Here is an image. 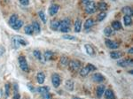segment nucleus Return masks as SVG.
<instances>
[{"label": "nucleus", "mask_w": 133, "mask_h": 99, "mask_svg": "<svg viewBox=\"0 0 133 99\" xmlns=\"http://www.w3.org/2000/svg\"><path fill=\"white\" fill-rule=\"evenodd\" d=\"M58 30H60V32L63 33H67L70 30V21L68 20H64L61 22L60 23Z\"/></svg>", "instance_id": "1"}, {"label": "nucleus", "mask_w": 133, "mask_h": 99, "mask_svg": "<svg viewBox=\"0 0 133 99\" xmlns=\"http://www.w3.org/2000/svg\"><path fill=\"white\" fill-rule=\"evenodd\" d=\"M18 60H19V65H20L21 69L22 70L23 72H28L29 68H28V62H27L25 57L24 56H20L19 58H18Z\"/></svg>", "instance_id": "2"}, {"label": "nucleus", "mask_w": 133, "mask_h": 99, "mask_svg": "<svg viewBox=\"0 0 133 99\" xmlns=\"http://www.w3.org/2000/svg\"><path fill=\"white\" fill-rule=\"evenodd\" d=\"M68 66H69L71 71H77V70L80 69L81 62L79 61V60L73 59V60H71V61H69V63H68Z\"/></svg>", "instance_id": "3"}, {"label": "nucleus", "mask_w": 133, "mask_h": 99, "mask_svg": "<svg viewBox=\"0 0 133 99\" xmlns=\"http://www.w3.org/2000/svg\"><path fill=\"white\" fill-rule=\"evenodd\" d=\"M97 10V6H96V4L92 1H91L89 4L86 5V7H85V12L88 14H92V13H94Z\"/></svg>", "instance_id": "4"}, {"label": "nucleus", "mask_w": 133, "mask_h": 99, "mask_svg": "<svg viewBox=\"0 0 133 99\" xmlns=\"http://www.w3.org/2000/svg\"><path fill=\"white\" fill-rule=\"evenodd\" d=\"M13 44H14L15 48H18L20 45H24V46L28 45V42L25 41V40L21 37H14L13 39Z\"/></svg>", "instance_id": "5"}, {"label": "nucleus", "mask_w": 133, "mask_h": 99, "mask_svg": "<svg viewBox=\"0 0 133 99\" xmlns=\"http://www.w3.org/2000/svg\"><path fill=\"white\" fill-rule=\"evenodd\" d=\"M60 77L58 73H54L52 76V82H53V85L54 88H59V86L60 85Z\"/></svg>", "instance_id": "6"}, {"label": "nucleus", "mask_w": 133, "mask_h": 99, "mask_svg": "<svg viewBox=\"0 0 133 99\" xmlns=\"http://www.w3.org/2000/svg\"><path fill=\"white\" fill-rule=\"evenodd\" d=\"M133 62L131 59H122V60H119L117 65L122 66V67H127L129 65H132Z\"/></svg>", "instance_id": "7"}, {"label": "nucleus", "mask_w": 133, "mask_h": 99, "mask_svg": "<svg viewBox=\"0 0 133 99\" xmlns=\"http://www.w3.org/2000/svg\"><path fill=\"white\" fill-rule=\"evenodd\" d=\"M105 43L109 49H117L119 47V44L116 42L114 41H111L109 39H107L105 41Z\"/></svg>", "instance_id": "8"}, {"label": "nucleus", "mask_w": 133, "mask_h": 99, "mask_svg": "<svg viewBox=\"0 0 133 99\" xmlns=\"http://www.w3.org/2000/svg\"><path fill=\"white\" fill-rule=\"evenodd\" d=\"M59 9H60V6L58 5H52L49 8V14L51 16H53V15L57 14V13L59 12Z\"/></svg>", "instance_id": "9"}, {"label": "nucleus", "mask_w": 133, "mask_h": 99, "mask_svg": "<svg viewBox=\"0 0 133 99\" xmlns=\"http://www.w3.org/2000/svg\"><path fill=\"white\" fill-rule=\"evenodd\" d=\"M105 90H106L105 85H99L97 88V92H96L97 93V96L100 98L104 95V93H105Z\"/></svg>", "instance_id": "10"}, {"label": "nucleus", "mask_w": 133, "mask_h": 99, "mask_svg": "<svg viewBox=\"0 0 133 99\" xmlns=\"http://www.w3.org/2000/svg\"><path fill=\"white\" fill-rule=\"evenodd\" d=\"M92 78H93V80L96 82H102L104 80H105V78H104V76L101 74V73H94L93 75H92Z\"/></svg>", "instance_id": "11"}, {"label": "nucleus", "mask_w": 133, "mask_h": 99, "mask_svg": "<svg viewBox=\"0 0 133 99\" xmlns=\"http://www.w3.org/2000/svg\"><path fill=\"white\" fill-rule=\"evenodd\" d=\"M36 80H37V82L39 83V84H43V82H45V73H42V72L38 73L37 74H36Z\"/></svg>", "instance_id": "12"}, {"label": "nucleus", "mask_w": 133, "mask_h": 99, "mask_svg": "<svg viewBox=\"0 0 133 99\" xmlns=\"http://www.w3.org/2000/svg\"><path fill=\"white\" fill-rule=\"evenodd\" d=\"M104 35H105L106 36H107V37H110V36L114 35V30L113 29V28L107 27V28H106L105 29H104Z\"/></svg>", "instance_id": "13"}, {"label": "nucleus", "mask_w": 133, "mask_h": 99, "mask_svg": "<svg viewBox=\"0 0 133 99\" xmlns=\"http://www.w3.org/2000/svg\"><path fill=\"white\" fill-rule=\"evenodd\" d=\"M31 26H32V28H33V31H34L36 34H39L40 32H41V28H40V25L37 21H34Z\"/></svg>", "instance_id": "14"}, {"label": "nucleus", "mask_w": 133, "mask_h": 99, "mask_svg": "<svg viewBox=\"0 0 133 99\" xmlns=\"http://www.w3.org/2000/svg\"><path fill=\"white\" fill-rule=\"evenodd\" d=\"M105 97L106 99H115V95L111 89L105 90Z\"/></svg>", "instance_id": "15"}, {"label": "nucleus", "mask_w": 133, "mask_h": 99, "mask_svg": "<svg viewBox=\"0 0 133 99\" xmlns=\"http://www.w3.org/2000/svg\"><path fill=\"white\" fill-rule=\"evenodd\" d=\"M74 81L73 80H68L67 81H66V83H65V87H66V88L68 90H69V91H72V90L74 89Z\"/></svg>", "instance_id": "16"}, {"label": "nucleus", "mask_w": 133, "mask_h": 99, "mask_svg": "<svg viewBox=\"0 0 133 99\" xmlns=\"http://www.w3.org/2000/svg\"><path fill=\"white\" fill-rule=\"evenodd\" d=\"M60 21H57V20H54V21H52L51 23H50V28L53 30H58L59 26H60Z\"/></svg>", "instance_id": "17"}, {"label": "nucleus", "mask_w": 133, "mask_h": 99, "mask_svg": "<svg viewBox=\"0 0 133 99\" xmlns=\"http://www.w3.org/2000/svg\"><path fill=\"white\" fill-rule=\"evenodd\" d=\"M94 24V21L92 19H88L86 21L84 22V25H83V28H84V29H90L91 28H92V26H93Z\"/></svg>", "instance_id": "18"}, {"label": "nucleus", "mask_w": 133, "mask_h": 99, "mask_svg": "<svg viewBox=\"0 0 133 99\" xmlns=\"http://www.w3.org/2000/svg\"><path fill=\"white\" fill-rule=\"evenodd\" d=\"M22 26H23V21H21V20H18V21L12 26V28H13L14 30H19L20 28H21V27Z\"/></svg>", "instance_id": "19"}, {"label": "nucleus", "mask_w": 133, "mask_h": 99, "mask_svg": "<svg viewBox=\"0 0 133 99\" xmlns=\"http://www.w3.org/2000/svg\"><path fill=\"white\" fill-rule=\"evenodd\" d=\"M68 63H69V60H68V58L67 57H61V58L60 60V64L62 67H65V66L68 65Z\"/></svg>", "instance_id": "20"}, {"label": "nucleus", "mask_w": 133, "mask_h": 99, "mask_svg": "<svg viewBox=\"0 0 133 99\" xmlns=\"http://www.w3.org/2000/svg\"><path fill=\"white\" fill-rule=\"evenodd\" d=\"M122 54L120 51H112V52L110 53V57L113 59H118V58H122Z\"/></svg>", "instance_id": "21"}, {"label": "nucleus", "mask_w": 133, "mask_h": 99, "mask_svg": "<svg viewBox=\"0 0 133 99\" xmlns=\"http://www.w3.org/2000/svg\"><path fill=\"white\" fill-rule=\"evenodd\" d=\"M122 12L123 13V14L129 15V16H131L133 13L132 9H131V7H129V6H125V7H123L122 9Z\"/></svg>", "instance_id": "22"}, {"label": "nucleus", "mask_w": 133, "mask_h": 99, "mask_svg": "<svg viewBox=\"0 0 133 99\" xmlns=\"http://www.w3.org/2000/svg\"><path fill=\"white\" fill-rule=\"evenodd\" d=\"M84 48H85V50H86V52L88 53L90 56H94V54H95V51H94L93 48H92V47L91 46L90 44H85Z\"/></svg>", "instance_id": "23"}, {"label": "nucleus", "mask_w": 133, "mask_h": 99, "mask_svg": "<svg viewBox=\"0 0 133 99\" xmlns=\"http://www.w3.org/2000/svg\"><path fill=\"white\" fill-rule=\"evenodd\" d=\"M112 28L114 30H120L122 29V24H121L120 21H114L112 23Z\"/></svg>", "instance_id": "24"}, {"label": "nucleus", "mask_w": 133, "mask_h": 99, "mask_svg": "<svg viewBox=\"0 0 133 99\" xmlns=\"http://www.w3.org/2000/svg\"><path fill=\"white\" fill-rule=\"evenodd\" d=\"M81 29H82V22H81V21L78 19L75 21V32L79 33V32L81 31Z\"/></svg>", "instance_id": "25"}, {"label": "nucleus", "mask_w": 133, "mask_h": 99, "mask_svg": "<svg viewBox=\"0 0 133 99\" xmlns=\"http://www.w3.org/2000/svg\"><path fill=\"white\" fill-rule=\"evenodd\" d=\"M53 56H54V54H53V52L51 51H46L45 52V54H43V57H45V60H51L52 58H53Z\"/></svg>", "instance_id": "26"}, {"label": "nucleus", "mask_w": 133, "mask_h": 99, "mask_svg": "<svg viewBox=\"0 0 133 99\" xmlns=\"http://www.w3.org/2000/svg\"><path fill=\"white\" fill-rule=\"evenodd\" d=\"M131 16H129V15H124L123 17V23L125 26H129L131 24Z\"/></svg>", "instance_id": "27"}, {"label": "nucleus", "mask_w": 133, "mask_h": 99, "mask_svg": "<svg viewBox=\"0 0 133 99\" xmlns=\"http://www.w3.org/2000/svg\"><path fill=\"white\" fill-rule=\"evenodd\" d=\"M89 73H90V71H89V69L88 68L85 66V67H82V69L79 71V73H80V75L82 77H85V76H87V75L89 74Z\"/></svg>", "instance_id": "28"}, {"label": "nucleus", "mask_w": 133, "mask_h": 99, "mask_svg": "<svg viewBox=\"0 0 133 99\" xmlns=\"http://www.w3.org/2000/svg\"><path fill=\"white\" fill-rule=\"evenodd\" d=\"M98 9L99 10V11H106V10L107 9V3L105 2H100L99 3V5H98Z\"/></svg>", "instance_id": "29"}, {"label": "nucleus", "mask_w": 133, "mask_h": 99, "mask_svg": "<svg viewBox=\"0 0 133 99\" xmlns=\"http://www.w3.org/2000/svg\"><path fill=\"white\" fill-rule=\"evenodd\" d=\"M24 31L27 35H28V36H31V35H33V33H34V31H33V28H32L31 25H28V26L25 27Z\"/></svg>", "instance_id": "30"}, {"label": "nucleus", "mask_w": 133, "mask_h": 99, "mask_svg": "<svg viewBox=\"0 0 133 99\" xmlns=\"http://www.w3.org/2000/svg\"><path fill=\"white\" fill-rule=\"evenodd\" d=\"M18 21V16L16 14H13L12 15L11 17H10V20H9V24L11 25V26H13V24H14L16 21Z\"/></svg>", "instance_id": "31"}, {"label": "nucleus", "mask_w": 133, "mask_h": 99, "mask_svg": "<svg viewBox=\"0 0 133 99\" xmlns=\"http://www.w3.org/2000/svg\"><path fill=\"white\" fill-rule=\"evenodd\" d=\"M37 91L39 92L41 95H43V94H45V93H47V92H49V88L48 87H40V88H37Z\"/></svg>", "instance_id": "32"}, {"label": "nucleus", "mask_w": 133, "mask_h": 99, "mask_svg": "<svg viewBox=\"0 0 133 99\" xmlns=\"http://www.w3.org/2000/svg\"><path fill=\"white\" fill-rule=\"evenodd\" d=\"M106 17H107V13H100L99 15H98L97 20H98V21H102Z\"/></svg>", "instance_id": "33"}, {"label": "nucleus", "mask_w": 133, "mask_h": 99, "mask_svg": "<svg viewBox=\"0 0 133 99\" xmlns=\"http://www.w3.org/2000/svg\"><path fill=\"white\" fill-rule=\"evenodd\" d=\"M38 15H39L40 19L42 20V21H43V23L46 22V17H45V13H43V11H40L39 13H38Z\"/></svg>", "instance_id": "34"}, {"label": "nucleus", "mask_w": 133, "mask_h": 99, "mask_svg": "<svg viewBox=\"0 0 133 99\" xmlns=\"http://www.w3.org/2000/svg\"><path fill=\"white\" fill-rule=\"evenodd\" d=\"M33 54H34V56L36 57L37 59L41 60L42 56H41V52H40V51H38V50H35V51H33Z\"/></svg>", "instance_id": "35"}, {"label": "nucleus", "mask_w": 133, "mask_h": 99, "mask_svg": "<svg viewBox=\"0 0 133 99\" xmlns=\"http://www.w3.org/2000/svg\"><path fill=\"white\" fill-rule=\"evenodd\" d=\"M62 37L64 38V39H67V40H72V41H75L76 40V38L75 37V36H70V35H64Z\"/></svg>", "instance_id": "36"}, {"label": "nucleus", "mask_w": 133, "mask_h": 99, "mask_svg": "<svg viewBox=\"0 0 133 99\" xmlns=\"http://www.w3.org/2000/svg\"><path fill=\"white\" fill-rule=\"evenodd\" d=\"M86 67L88 68V69H89V71H90V72L95 71V70L97 69V68H96L95 66H94V65H92V64H88V65H86Z\"/></svg>", "instance_id": "37"}, {"label": "nucleus", "mask_w": 133, "mask_h": 99, "mask_svg": "<svg viewBox=\"0 0 133 99\" xmlns=\"http://www.w3.org/2000/svg\"><path fill=\"white\" fill-rule=\"evenodd\" d=\"M5 89H6V95H7V96H9V95H10V84H9V83L6 84V86H5Z\"/></svg>", "instance_id": "38"}, {"label": "nucleus", "mask_w": 133, "mask_h": 99, "mask_svg": "<svg viewBox=\"0 0 133 99\" xmlns=\"http://www.w3.org/2000/svg\"><path fill=\"white\" fill-rule=\"evenodd\" d=\"M42 98L43 99H51V95H50L49 92H47V93L42 95Z\"/></svg>", "instance_id": "39"}, {"label": "nucleus", "mask_w": 133, "mask_h": 99, "mask_svg": "<svg viewBox=\"0 0 133 99\" xmlns=\"http://www.w3.org/2000/svg\"><path fill=\"white\" fill-rule=\"evenodd\" d=\"M22 6H28L29 5V0H19Z\"/></svg>", "instance_id": "40"}, {"label": "nucleus", "mask_w": 133, "mask_h": 99, "mask_svg": "<svg viewBox=\"0 0 133 99\" xmlns=\"http://www.w3.org/2000/svg\"><path fill=\"white\" fill-rule=\"evenodd\" d=\"M5 51H6V50H5V48L3 46H0V57H2L3 54L5 53Z\"/></svg>", "instance_id": "41"}, {"label": "nucleus", "mask_w": 133, "mask_h": 99, "mask_svg": "<svg viewBox=\"0 0 133 99\" xmlns=\"http://www.w3.org/2000/svg\"><path fill=\"white\" fill-rule=\"evenodd\" d=\"M20 98H21V95H20V94L15 93V95H13V99H20Z\"/></svg>", "instance_id": "42"}, {"label": "nucleus", "mask_w": 133, "mask_h": 99, "mask_svg": "<svg viewBox=\"0 0 133 99\" xmlns=\"http://www.w3.org/2000/svg\"><path fill=\"white\" fill-rule=\"evenodd\" d=\"M90 2H91V0H82V3L83 5H85V6H86L87 4H89Z\"/></svg>", "instance_id": "43"}, {"label": "nucleus", "mask_w": 133, "mask_h": 99, "mask_svg": "<svg viewBox=\"0 0 133 99\" xmlns=\"http://www.w3.org/2000/svg\"><path fill=\"white\" fill-rule=\"evenodd\" d=\"M28 88H30V90H31V91H32V92L34 91V88H32V87H31V86H30V84H29V83H28Z\"/></svg>", "instance_id": "44"}, {"label": "nucleus", "mask_w": 133, "mask_h": 99, "mask_svg": "<svg viewBox=\"0 0 133 99\" xmlns=\"http://www.w3.org/2000/svg\"><path fill=\"white\" fill-rule=\"evenodd\" d=\"M132 52H133V49H132V48H131V49H129V53H130V54H131V53H132Z\"/></svg>", "instance_id": "45"}, {"label": "nucleus", "mask_w": 133, "mask_h": 99, "mask_svg": "<svg viewBox=\"0 0 133 99\" xmlns=\"http://www.w3.org/2000/svg\"><path fill=\"white\" fill-rule=\"evenodd\" d=\"M73 99H82V98H80V97H77V96H75Z\"/></svg>", "instance_id": "46"}, {"label": "nucleus", "mask_w": 133, "mask_h": 99, "mask_svg": "<svg viewBox=\"0 0 133 99\" xmlns=\"http://www.w3.org/2000/svg\"><path fill=\"white\" fill-rule=\"evenodd\" d=\"M0 95H1V92H0Z\"/></svg>", "instance_id": "47"}, {"label": "nucleus", "mask_w": 133, "mask_h": 99, "mask_svg": "<svg viewBox=\"0 0 133 99\" xmlns=\"http://www.w3.org/2000/svg\"><path fill=\"white\" fill-rule=\"evenodd\" d=\"M113 1H114V0H113Z\"/></svg>", "instance_id": "48"}]
</instances>
